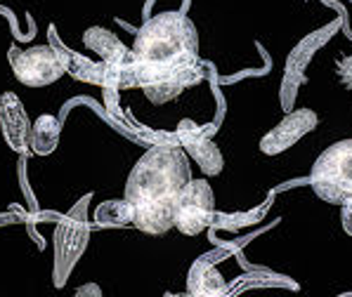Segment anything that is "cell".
Listing matches in <instances>:
<instances>
[{
	"label": "cell",
	"instance_id": "obj_17",
	"mask_svg": "<svg viewBox=\"0 0 352 297\" xmlns=\"http://www.w3.org/2000/svg\"><path fill=\"white\" fill-rule=\"evenodd\" d=\"M350 3H352V0H350Z\"/></svg>",
	"mask_w": 352,
	"mask_h": 297
},
{
	"label": "cell",
	"instance_id": "obj_4",
	"mask_svg": "<svg viewBox=\"0 0 352 297\" xmlns=\"http://www.w3.org/2000/svg\"><path fill=\"white\" fill-rule=\"evenodd\" d=\"M12 71L29 88H45L69 71V62L55 45H34L12 52Z\"/></svg>",
	"mask_w": 352,
	"mask_h": 297
},
{
	"label": "cell",
	"instance_id": "obj_14",
	"mask_svg": "<svg viewBox=\"0 0 352 297\" xmlns=\"http://www.w3.org/2000/svg\"><path fill=\"white\" fill-rule=\"evenodd\" d=\"M95 219L104 226H126L133 222V208H130V203L126 198H123V201L104 203L97 208Z\"/></svg>",
	"mask_w": 352,
	"mask_h": 297
},
{
	"label": "cell",
	"instance_id": "obj_13",
	"mask_svg": "<svg viewBox=\"0 0 352 297\" xmlns=\"http://www.w3.org/2000/svg\"><path fill=\"white\" fill-rule=\"evenodd\" d=\"M59 142V121L50 113H43L31 128V149L41 156H47L57 149Z\"/></svg>",
	"mask_w": 352,
	"mask_h": 297
},
{
	"label": "cell",
	"instance_id": "obj_12",
	"mask_svg": "<svg viewBox=\"0 0 352 297\" xmlns=\"http://www.w3.org/2000/svg\"><path fill=\"white\" fill-rule=\"evenodd\" d=\"M187 293L194 297H223L230 293V288H227L220 269L208 257H201L189 269Z\"/></svg>",
	"mask_w": 352,
	"mask_h": 297
},
{
	"label": "cell",
	"instance_id": "obj_6",
	"mask_svg": "<svg viewBox=\"0 0 352 297\" xmlns=\"http://www.w3.org/2000/svg\"><path fill=\"white\" fill-rule=\"evenodd\" d=\"M83 43L102 59L104 80H111V85H118V88H133L135 85L133 50H128L107 29H88L83 36Z\"/></svg>",
	"mask_w": 352,
	"mask_h": 297
},
{
	"label": "cell",
	"instance_id": "obj_11",
	"mask_svg": "<svg viewBox=\"0 0 352 297\" xmlns=\"http://www.w3.org/2000/svg\"><path fill=\"white\" fill-rule=\"evenodd\" d=\"M324 38H327V31H319V34L307 36L305 40H300V45L296 47L294 52L289 55V62H286V73H284V104L286 97H294L296 88L300 83H305V67L310 64V59L315 57V52L324 45Z\"/></svg>",
	"mask_w": 352,
	"mask_h": 297
},
{
	"label": "cell",
	"instance_id": "obj_7",
	"mask_svg": "<svg viewBox=\"0 0 352 297\" xmlns=\"http://www.w3.org/2000/svg\"><path fill=\"white\" fill-rule=\"evenodd\" d=\"M88 217L83 213H72L69 217L62 219V224L55 231V281L64 283L69 269L74 267L76 260L83 252L88 243Z\"/></svg>",
	"mask_w": 352,
	"mask_h": 297
},
{
	"label": "cell",
	"instance_id": "obj_1",
	"mask_svg": "<svg viewBox=\"0 0 352 297\" xmlns=\"http://www.w3.org/2000/svg\"><path fill=\"white\" fill-rule=\"evenodd\" d=\"M135 85L154 104H166L204 78L199 34L182 12H161L138 31L133 43Z\"/></svg>",
	"mask_w": 352,
	"mask_h": 297
},
{
	"label": "cell",
	"instance_id": "obj_2",
	"mask_svg": "<svg viewBox=\"0 0 352 297\" xmlns=\"http://www.w3.org/2000/svg\"><path fill=\"white\" fill-rule=\"evenodd\" d=\"M189 180V161L182 147L156 144L144 151L126 182V201L133 208V224L149 236H164L170 231L175 201Z\"/></svg>",
	"mask_w": 352,
	"mask_h": 297
},
{
	"label": "cell",
	"instance_id": "obj_3",
	"mask_svg": "<svg viewBox=\"0 0 352 297\" xmlns=\"http://www.w3.org/2000/svg\"><path fill=\"white\" fill-rule=\"evenodd\" d=\"M310 185L327 203L340 205L352 198V139H340L319 154L310 172Z\"/></svg>",
	"mask_w": 352,
	"mask_h": 297
},
{
	"label": "cell",
	"instance_id": "obj_9",
	"mask_svg": "<svg viewBox=\"0 0 352 297\" xmlns=\"http://www.w3.org/2000/svg\"><path fill=\"white\" fill-rule=\"evenodd\" d=\"M177 139L182 144V151L189 158L197 161V165L201 167L204 175H220L225 167V158L220 154L218 144L206 134L201 128L194 126V123H180L177 128Z\"/></svg>",
	"mask_w": 352,
	"mask_h": 297
},
{
	"label": "cell",
	"instance_id": "obj_16",
	"mask_svg": "<svg viewBox=\"0 0 352 297\" xmlns=\"http://www.w3.org/2000/svg\"><path fill=\"white\" fill-rule=\"evenodd\" d=\"M340 224L348 236H352V198L340 203Z\"/></svg>",
	"mask_w": 352,
	"mask_h": 297
},
{
	"label": "cell",
	"instance_id": "obj_15",
	"mask_svg": "<svg viewBox=\"0 0 352 297\" xmlns=\"http://www.w3.org/2000/svg\"><path fill=\"white\" fill-rule=\"evenodd\" d=\"M336 71H338L340 83H343L345 88H350V90H352V55L340 59L338 67H336Z\"/></svg>",
	"mask_w": 352,
	"mask_h": 297
},
{
	"label": "cell",
	"instance_id": "obj_10",
	"mask_svg": "<svg viewBox=\"0 0 352 297\" xmlns=\"http://www.w3.org/2000/svg\"><path fill=\"white\" fill-rule=\"evenodd\" d=\"M0 126H3L5 142L10 144V149L19 154L31 149V123L24 104L14 93H5L0 97Z\"/></svg>",
	"mask_w": 352,
	"mask_h": 297
},
{
	"label": "cell",
	"instance_id": "obj_8",
	"mask_svg": "<svg viewBox=\"0 0 352 297\" xmlns=\"http://www.w3.org/2000/svg\"><path fill=\"white\" fill-rule=\"evenodd\" d=\"M317 123H319V118L312 109H298V111L286 113L277 126L270 132H265V137L260 139V151L267 156L284 154V151H289L294 144L300 142L307 132L315 130Z\"/></svg>",
	"mask_w": 352,
	"mask_h": 297
},
{
	"label": "cell",
	"instance_id": "obj_5",
	"mask_svg": "<svg viewBox=\"0 0 352 297\" xmlns=\"http://www.w3.org/2000/svg\"><path fill=\"white\" fill-rule=\"evenodd\" d=\"M215 219V196L206 180H189L175 201L173 226L185 236H199Z\"/></svg>",
	"mask_w": 352,
	"mask_h": 297
}]
</instances>
